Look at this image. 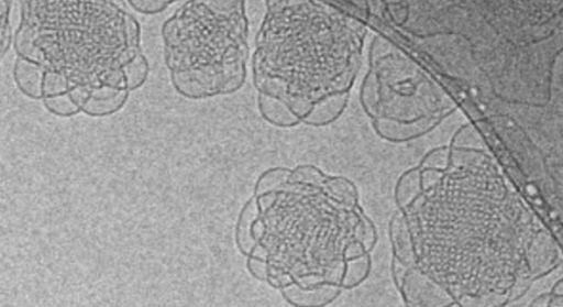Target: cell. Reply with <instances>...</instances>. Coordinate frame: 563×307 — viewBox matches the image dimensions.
Masks as SVG:
<instances>
[{
  "label": "cell",
  "instance_id": "obj_1",
  "mask_svg": "<svg viewBox=\"0 0 563 307\" xmlns=\"http://www.w3.org/2000/svg\"><path fill=\"white\" fill-rule=\"evenodd\" d=\"M15 81L60 116L107 114L135 85V23L114 0H21Z\"/></svg>",
  "mask_w": 563,
  "mask_h": 307
},
{
  "label": "cell",
  "instance_id": "obj_2",
  "mask_svg": "<svg viewBox=\"0 0 563 307\" xmlns=\"http://www.w3.org/2000/svg\"><path fill=\"white\" fill-rule=\"evenodd\" d=\"M168 64L188 95L233 89L243 79L244 22L236 0H192L166 31Z\"/></svg>",
  "mask_w": 563,
  "mask_h": 307
},
{
  "label": "cell",
  "instance_id": "obj_3",
  "mask_svg": "<svg viewBox=\"0 0 563 307\" xmlns=\"http://www.w3.org/2000/svg\"><path fill=\"white\" fill-rule=\"evenodd\" d=\"M11 8L12 0H0V58L7 52L13 40Z\"/></svg>",
  "mask_w": 563,
  "mask_h": 307
}]
</instances>
